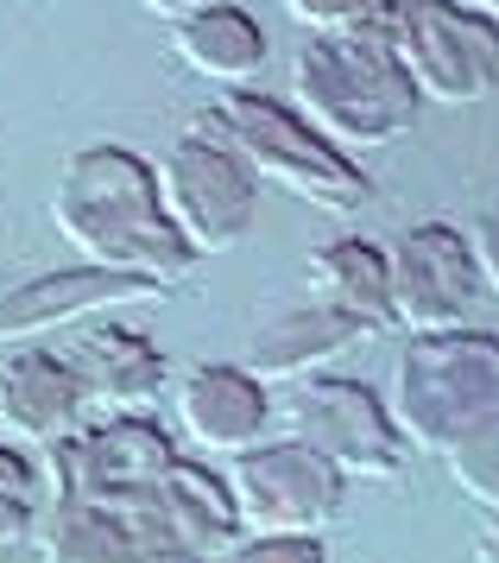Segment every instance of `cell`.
<instances>
[{"label":"cell","instance_id":"6da1fadb","mask_svg":"<svg viewBox=\"0 0 499 563\" xmlns=\"http://www.w3.org/2000/svg\"><path fill=\"white\" fill-rule=\"evenodd\" d=\"M51 229L70 241L82 266L140 273L165 291L197 273V247L171 229L158 203V165L126 146H82L64 158L51 190Z\"/></svg>","mask_w":499,"mask_h":563},{"label":"cell","instance_id":"7a4b0ae2","mask_svg":"<svg viewBox=\"0 0 499 563\" xmlns=\"http://www.w3.org/2000/svg\"><path fill=\"white\" fill-rule=\"evenodd\" d=\"M291 108L342 153H374L411 133L424 96L399 70L379 32L361 38H303L291 52Z\"/></svg>","mask_w":499,"mask_h":563},{"label":"cell","instance_id":"3957f363","mask_svg":"<svg viewBox=\"0 0 499 563\" xmlns=\"http://www.w3.org/2000/svg\"><path fill=\"white\" fill-rule=\"evenodd\" d=\"M386 411L399 424L404 450L450 456L462 437L499 411V335L494 330H436L411 335L392 361V393Z\"/></svg>","mask_w":499,"mask_h":563},{"label":"cell","instance_id":"277c9868","mask_svg":"<svg viewBox=\"0 0 499 563\" xmlns=\"http://www.w3.org/2000/svg\"><path fill=\"white\" fill-rule=\"evenodd\" d=\"M197 128L228 140V146L253 165L259 184H273V190H285V197H298V203H310V209L348 216V209H361L367 190H374L367 172H361L342 146H329L298 108L273 102V96H259V89H228L215 108L197 114Z\"/></svg>","mask_w":499,"mask_h":563},{"label":"cell","instance_id":"5b68a950","mask_svg":"<svg viewBox=\"0 0 499 563\" xmlns=\"http://www.w3.org/2000/svg\"><path fill=\"white\" fill-rule=\"evenodd\" d=\"M45 482L57 487L51 500H82L126 519L140 538H158V487L171 475V431L152 411H108L89 418L70 443L45 450Z\"/></svg>","mask_w":499,"mask_h":563},{"label":"cell","instance_id":"8992f818","mask_svg":"<svg viewBox=\"0 0 499 563\" xmlns=\"http://www.w3.org/2000/svg\"><path fill=\"white\" fill-rule=\"evenodd\" d=\"M379 38L424 102L475 108L499 89V26L462 0H392Z\"/></svg>","mask_w":499,"mask_h":563},{"label":"cell","instance_id":"52a82bcc","mask_svg":"<svg viewBox=\"0 0 499 563\" xmlns=\"http://www.w3.org/2000/svg\"><path fill=\"white\" fill-rule=\"evenodd\" d=\"M278 431L317 450L329 468H342L348 482H392L404 468V437L374 386L342 380V374H310L291 380L285 399L273 406Z\"/></svg>","mask_w":499,"mask_h":563},{"label":"cell","instance_id":"ba28073f","mask_svg":"<svg viewBox=\"0 0 499 563\" xmlns=\"http://www.w3.org/2000/svg\"><path fill=\"white\" fill-rule=\"evenodd\" d=\"M158 203L171 216V229L197 247V260L228 254L253 229L259 178H253V165L228 140H215V133H202L190 121L165 146V158H158Z\"/></svg>","mask_w":499,"mask_h":563},{"label":"cell","instance_id":"9c48e42d","mask_svg":"<svg viewBox=\"0 0 499 563\" xmlns=\"http://www.w3.org/2000/svg\"><path fill=\"white\" fill-rule=\"evenodd\" d=\"M228 487L247 538H317L342 519V500H348V475L291 437L253 443L247 456H234Z\"/></svg>","mask_w":499,"mask_h":563},{"label":"cell","instance_id":"30bf717a","mask_svg":"<svg viewBox=\"0 0 499 563\" xmlns=\"http://www.w3.org/2000/svg\"><path fill=\"white\" fill-rule=\"evenodd\" d=\"M480 298L475 247L455 222H418L392 247V310L411 335L462 330Z\"/></svg>","mask_w":499,"mask_h":563},{"label":"cell","instance_id":"8fae6325","mask_svg":"<svg viewBox=\"0 0 499 563\" xmlns=\"http://www.w3.org/2000/svg\"><path fill=\"white\" fill-rule=\"evenodd\" d=\"M158 298H171V291L140 279V273H108V266H82L76 260V266H57V273H38V279L0 291V342L25 349L32 335L76 330V323H96L108 310L158 305Z\"/></svg>","mask_w":499,"mask_h":563},{"label":"cell","instance_id":"7c38bea8","mask_svg":"<svg viewBox=\"0 0 499 563\" xmlns=\"http://www.w3.org/2000/svg\"><path fill=\"white\" fill-rule=\"evenodd\" d=\"M89 424V393L57 349H13L0 361V437L57 450Z\"/></svg>","mask_w":499,"mask_h":563},{"label":"cell","instance_id":"4fadbf2b","mask_svg":"<svg viewBox=\"0 0 499 563\" xmlns=\"http://www.w3.org/2000/svg\"><path fill=\"white\" fill-rule=\"evenodd\" d=\"M273 424L266 380H253L234 361H202L177 386V431L197 443L202 456H247Z\"/></svg>","mask_w":499,"mask_h":563},{"label":"cell","instance_id":"5bb4252c","mask_svg":"<svg viewBox=\"0 0 499 563\" xmlns=\"http://www.w3.org/2000/svg\"><path fill=\"white\" fill-rule=\"evenodd\" d=\"M64 361L76 367V380L89 393V418H108V411H146L158 393H165V355L152 349L140 330L126 323H76V342L64 349Z\"/></svg>","mask_w":499,"mask_h":563},{"label":"cell","instance_id":"9a60e30c","mask_svg":"<svg viewBox=\"0 0 499 563\" xmlns=\"http://www.w3.org/2000/svg\"><path fill=\"white\" fill-rule=\"evenodd\" d=\"M303 279H310V305L348 317L361 342L367 335L399 330V310H392V254H379L374 241H329L303 260Z\"/></svg>","mask_w":499,"mask_h":563},{"label":"cell","instance_id":"2e32d148","mask_svg":"<svg viewBox=\"0 0 499 563\" xmlns=\"http://www.w3.org/2000/svg\"><path fill=\"white\" fill-rule=\"evenodd\" d=\"M158 538L190 544L202 558H222L228 544H241V512H234V487L228 475H215L209 462L177 456L165 487H158Z\"/></svg>","mask_w":499,"mask_h":563},{"label":"cell","instance_id":"e0dca14e","mask_svg":"<svg viewBox=\"0 0 499 563\" xmlns=\"http://www.w3.org/2000/svg\"><path fill=\"white\" fill-rule=\"evenodd\" d=\"M354 342H361V330H354L348 317H335L323 305H303L253 335L247 374L253 380H310V374H323L329 361L342 355V349H354Z\"/></svg>","mask_w":499,"mask_h":563},{"label":"cell","instance_id":"ac0fdd59","mask_svg":"<svg viewBox=\"0 0 499 563\" xmlns=\"http://www.w3.org/2000/svg\"><path fill=\"white\" fill-rule=\"evenodd\" d=\"M171 52L184 70H197V77L209 82H241L266 64V32H259V20L253 13H241V7H202V13H190V20H177L171 26Z\"/></svg>","mask_w":499,"mask_h":563},{"label":"cell","instance_id":"d6986e66","mask_svg":"<svg viewBox=\"0 0 499 563\" xmlns=\"http://www.w3.org/2000/svg\"><path fill=\"white\" fill-rule=\"evenodd\" d=\"M140 544L146 538L133 532L126 519H114V512L82 507V500H51L38 563H133Z\"/></svg>","mask_w":499,"mask_h":563},{"label":"cell","instance_id":"ffe728a7","mask_svg":"<svg viewBox=\"0 0 499 563\" xmlns=\"http://www.w3.org/2000/svg\"><path fill=\"white\" fill-rule=\"evenodd\" d=\"M443 462H450L455 494H462V500H475V507L494 519V512H499V411L487 418V424H475V431L462 437Z\"/></svg>","mask_w":499,"mask_h":563},{"label":"cell","instance_id":"44dd1931","mask_svg":"<svg viewBox=\"0 0 499 563\" xmlns=\"http://www.w3.org/2000/svg\"><path fill=\"white\" fill-rule=\"evenodd\" d=\"M285 13H291L310 38H361V32L386 26L392 0H285Z\"/></svg>","mask_w":499,"mask_h":563},{"label":"cell","instance_id":"7402d4cb","mask_svg":"<svg viewBox=\"0 0 499 563\" xmlns=\"http://www.w3.org/2000/svg\"><path fill=\"white\" fill-rule=\"evenodd\" d=\"M215 563H329L317 538H241Z\"/></svg>","mask_w":499,"mask_h":563},{"label":"cell","instance_id":"603a6c76","mask_svg":"<svg viewBox=\"0 0 499 563\" xmlns=\"http://www.w3.org/2000/svg\"><path fill=\"white\" fill-rule=\"evenodd\" d=\"M38 494H45V468H32L20 443H0V500L7 507H38Z\"/></svg>","mask_w":499,"mask_h":563},{"label":"cell","instance_id":"cb8c5ba5","mask_svg":"<svg viewBox=\"0 0 499 563\" xmlns=\"http://www.w3.org/2000/svg\"><path fill=\"white\" fill-rule=\"evenodd\" d=\"M468 247H475V273H480V291H494L499 298V203L480 216L475 229H468Z\"/></svg>","mask_w":499,"mask_h":563},{"label":"cell","instance_id":"d4e9b609","mask_svg":"<svg viewBox=\"0 0 499 563\" xmlns=\"http://www.w3.org/2000/svg\"><path fill=\"white\" fill-rule=\"evenodd\" d=\"M133 563H215V558H202V551H190V544H171V538H146Z\"/></svg>","mask_w":499,"mask_h":563},{"label":"cell","instance_id":"484cf974","mask_svg":"<svg viewBox=\"0 0 499 563\" xmlns=\"http://www.w3.org/2000/svg\"><path fill=\"white\" fill-rule=\"evenodd\" d=\"M32 519H38V507H7V500H0V551L20 544V538H32Z\"/></svg>","mask_w":499,"mask_h":563},{"label":"cell","instance_id":"4316f807","mask_svg":"<svg viewBox=\"0 0 499 563\" xmlns=\"http://www.w3.org/2000/svg\"><path fill=\"white\" fill-rule=\"evenodd\" d=\"M133 7H146L152 20H190V13H202V7H209V0H133Z\"/></svg>","mask_w":499,"mask_h":563},{"label":"cell","instance_id":"83f0119b","mask_svg":"<svg viewBox=\"0 0 499 563\" xmlns=\"http://www.w3.org/2000/svg\"><path fill=\"white\" fill-rule=\"evenodd\" d=\"M475 563H499V512L487 519V532H480V544H475Z\"/></svg>","mask_w":499,"mask_h":563},{"label":"cell","instance_id":"f1b7e54d","mask_svg":"<svg viewBox=\"0 0 499 563\" xmlns=\"http://www.w3.org/2000/svg\"><path fill=\"white\" fill-rule=\"evenodd\" d=\"M462 7H475L480 20H494V26H499V0H462Z\"/></svg>","mask_w":499,"mask_h":563},{"label":"cell","instance_id":"f546056e","mask_svg":"<svg viewBox=\"0 0 499 563\" xmlns=\"http://www.w3.org/2000/svg\"><path fill=\"white\" fill-rule=\"evenodd\" d=\"M51 7H64V0H51Z\"/></svg>","mask_w":499,"mask_h":563}]
</instances>
